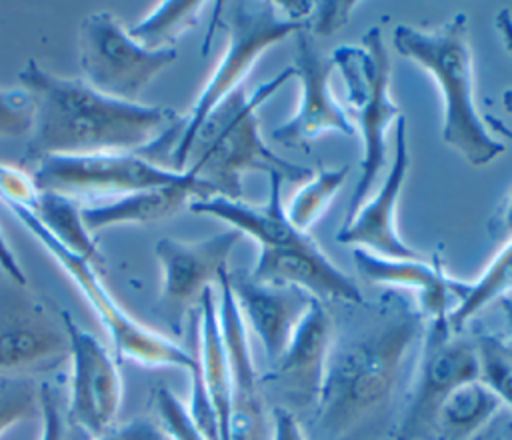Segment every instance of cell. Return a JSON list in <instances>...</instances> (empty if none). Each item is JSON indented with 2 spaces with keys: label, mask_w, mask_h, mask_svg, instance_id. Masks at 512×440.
Here are the masks:
<instances>
[{
  "label": "cell",
  "mask_w": 512,
  "mask_h": 440,
  "mask_svg": "<svg viewBox=\"0 0 512 440\" xmlns=\"http://www.w3.org/2000/svg\"><path fill=\"white\" fill-rule=\"evenodd\" d=\"M350 174V166H318L308 180L292 194L284 212L290 224L308 234V230L316 224V220L324 214L328 204L336 198L342 184Z\"/></svg>",
  "instance_id": "4316f807"
},
{
  "label": "cell",
  "mask_w": 512,
  "mask_h": 440,
  "mask_svg": "<svg viewBox=\"0 0 512 440\" xmlns=\"http://www.w3.org/2000/svg\"><path fill=\"white\" fill-rule=\"evenodd\" d=\"M352 258L358 276L368 284L410 290L416 300V308L426 322L448 316L454 306L450 276L438 260L384 258L364 248H354Z\"/></svg>",
  "instance_id": "ffe728a7"
},
{
  "label": "cell",
  "mask_w": 512,
  "mask_h": 440,
  "mask_svg": "<svg viewBox=\"0 0 512 440\" xmlns=\"http://www.w3.org/2000/svg\"><path fill=\"white\" fill-rule=\"evenodd\" d=\"M502 102H504V110H506V112L512 116V88L504 92V96H502ZM486 124L494 126L498 132L506 134V136L512 140V130H510L506 124H502L498 118H494V116H486Z\"/></svg>",
  "instance_id": "f35d334b"
},
{
  "label": "cell",
  "mask_w": 512,
  "mask_h": 440,
  "mask_svg": "<svg viewBox=\"0 0 512 440\" xmlns=\"http://www.w3.org/2000/svg\"><path fill=\"white\" fill-rule=\"evenodd\" d=\"M290 66L300 82V100L296 112L272 130V138L282 146L308 150L314 140L330 132L348 138L356 136L352 116L340 106L332 92L330 78L334 64L304 28L296 32Z\"/></svg>",
  "instance_id": "4fadbf2b"
},
{
  "label": "cell",
  "mask_w": 512,
  "mask_h": 440,
  "mask_svg": "<svg viewBox=\"0 0 512 440\" xmlns=\"http://www.w3.org/2000/svg\"><path fill=\"white\" fill-rule=\"evenodd\" d=\"M478 378L474 340L454 332L446 316L424 324L412 378L392 430L394 440H432L434 420L444 398L460 384Z\"/></svg>",
  "instance_id": "ba28073f"
},
{
  "label": "cell",
  "mask_w": 512,
  "mask_h": 440,
  "mask_svg": "<svg viewBox=\"0 0 512 440\" xmlns=\"http://www.w3.org/2000/svg\"><path fill=\"white\" fill-rule=\"evenodd\" d=\"M64 398L54 382H40L38 410H40V440H66V412Z\"/></svg>",
  "instance_id": "1f68e13d"
},
{
  "label": "cell",
  "mask_w": 512,
  "mask_h": 440,
  "mask_svg": "<svg viewBox=\"0 0 512 440\" xmlns=\"http://www.w3.org/2000/svg\"><path fill=\"white\" fill-rule=\"evenodd\" d=\"M270 194L266 204H250L240 200H232L226 196H210L204 200H192L188 204L190 212L212 216L216 220L226 222L230 228L238 230L242 236H250L258 242L260 248H276V246H292L302 244L310 236L298 232L290 220L286 218L282 200H280V184L282 178L278 174H268Z\"/></svg>",
  "instance_id": "44dd1931"
},
{
  "label": "cell",
  "mask_w": 512,
  "mask_h": 440,
  "mask_svg": "<svg viewBox=\"0 0 512 440\" xmlns=\"http://www.w3.org/2000/svg\"><path fill=\"white\" fill-rule=\"evenodd\" d=\"M270 440H308L296 414L286 406H274L270 410Z\"/></svg>",
  "instance_id": "e575fe53"
},
{
  "label": "cell",
  "mask_w": 512,
  "mask_h": 440,
  "mask_svg": "<svg viewBox=\"0 0 512 440\" xmlns=\"http://www.w3.org/2000/svg\"><path fill=\"white\" fill-rule=\"evenodd\" d=\"M206 2L200 0H166L158 2L148 16L128 28L130 36L148 50H168L192 30Z\"/></svg>",
  "instance_id": "484cf974"
},
{
  "label": "cell",
  "mask_w": 512,
  "mask_h": 440,
  "mask_svg": "<svg viewBox=\"0 0 512 440\" xmlns=\"http://www.w3.org/2000/svg\"><path fill=\"white\" fill-rule=\"evenodd\" d=\"M92 440H168L160 424L150 416H136L120 426L108 428Z\"/></svg>",
  "instance_id": "836d02e7"
},
{
  "label": "cell",
  "mask_w": 512,
  "mask_h": 440,
  "mask_svg": "<svg viewBox=\"0 0 512 440\" xmlns=\"http://www.w3.org/2000/svg\"><path fill=\"white\" fill-rule=\"evenodd\" d=\"M334 338V322L326 306L312 298L298 320L284 352L272 362V370L260 376L298 408H318L328 352Z\"/></svg>",
  "instance_id": "2e32d148"
},
{
  "label": "cell",
  "mask_w": 512,
  "mask_h": 440,
  "mask_svg": "<svg viewBox=\"0 0 512 440\" xmlns=\"http://www.w3.org/2000/svg\"><path fill=\"white\" fill-rule=\"evenodd\" d=\"M218 24L226 32V46L210 78L196 96L188 114L182 116V130L172 154V170L184 172L188 146L206 116L232 92L242 88L244 78L258 58L304 26L284 20L274 2H218Z\"/></svg>",
  "instance_id": "8992f818"
},
{
  "label": "cell",
  "mask_w": 512,
  "mask_h": 440,
  "mask_svg": "<svg viewBox=\"0 0 512 440\" xmlns=\"http://www.w3.org/2000/svg\"><path fill=\"white\" fill-rule=\"evenodd\" d=\"M488 232L494 240H510L512 238V192L504 200L502 208L494 214V218L488 224Z\"/></svg>",
  "instance_id": "74e56055"
},
{
  "label": "cell",
  "mask_w": 512,
  "mask_h": 440,
  "mask_svg": "<svg viewBox=\"0 0 512 440\" xmlns=\"http://www.w3.org/2000/svg\"><path fill=\"white\" fill-rule=\"evenodd\" d=\"M468 440H512V412L496 414L478 434Z\"/></svg>",
  "instance_id": "8d00e7d4"
},
{
  "label": "cell",
  "mask_w": 512,
  "mask_h": 440,
  "mask_svg": "<svg viewBox=\"0 0 512 440\" xmlns=\"http://www.w3.org/2000/svg\"><path fill=\"white\" fill-rule=\"evenodd\" d=\"M34 106L22 88H0V138L30 136Z\"/></svg>",
  "instance_id": "4dcf8cb0"
},
{
  "label": "cell",
  "mask_w": 512,
  "mask_h": 440,
  "mask_svg": "<svg viewBox=\"0 0 512 440\" xmlns=\"http://www.w3.org/2000/svg\"><path fill=\"white\" fill-rule=\"evenodd\" d=\"M250 276L264 284L294 286L324 302L364 304L356 280L340 270L312 240L292 246L260 248Z\"/></svg>",
  "instance_id": "ac0fdd59"
},
{
  "label": "cell",
  "mask_w": 512,
  "mask_h": 440,
  "mask_svg": "<svg viewBox=\"0 0 512 440\" xmlns=\"http://www.w3.org/2000/svg\"><path fill=\"white\" fill-rule=\"evenodd\" d=\"M0 286V374H48L70 360V338L64 310L52 300L24 290Z\"/></svg>",
  "instance_id": "30bf717a"
},
{
  "label": "cell",
  "mask_w": 512,
  "mask_h": 440,
  "mask_svg": "<svg viewBox=\"0 0 512 440\" xmlns=\"http://www.w3.org/2000/svg\"><path fill=\"white\" fill-rule=\"evenodd\" d=\"M6 208L18 218V222L34 236V240L58 262V266L70 276L76 288L82 292L86 302L98 314L104 330L114 348L116 360H132L148 368H180L192 372L198 366L196 354L184 350L172 338L140 324L124 310L118 300L108 292L100 280L92 262L66 250L54 240L34 212L22 204L4 200Z\"/></svg>",
  "instance_id": "52a82bcc"
},
{
  "label": "cell",
  "mask_w": 512,
  "mask_h": 440,
  "mask_svg": "<svg viewBox=\"0 0 512 440\" xmlns=\"http://www.w3.org/2000/svg\"><path fill=\"white\" fill-rule=\"evenodd\" d=\"M504 408L502 400L478 378L456 386L440 404L432 440H468Z\"/></svg>",
  "instance_id": "603a6c76"
},
{
  "label": "cell",
  "mask_w": 512,
  "mask_h": 440,
  "mask_svg": "<svg viewBox=\"0 0 512 440\" xmlns=\"http://www.w3.org/2000/svg\"><path fill=\"white\" fill-rule=\"evenodd\" d=\"M358 2L356 0H332V2H316L314 10L304 26V30L312 38H322L334 34L338 28H342L348 20L350 14L356 10Z\"/></svg>",
  "instance_id": "d6a6232c"
},
{
  "label": "cell",
  "mask_w": 512,
  "mask_h": 440,
  "mask_svg": "<svg viewBox=\"0 0 512 440\" xmlns=\"http://www.w3.org/2000/svg\"><path fill=\"white\" fill-rule=\"evenodd\" d=\"M226 278L244 324L258 336L266 358L276 362L312 296L294 286L258 282L242 270H228Z\"/></svg>",
  "instance_id": "d6986e66"
},
{
  "label": "cell",
  "mask_w": 512,
  "mask_h": 440,
  "mask_svg": "<svg viewBox=\"0 0 512 440\" xmlns=\"http://www.w3.org/2000/svg\"><path fill=\"white\" fill-rule=\"evenodd\" d=\"M34 106V124L22 164L48 156L138 154L180 122L164 106L122 102L90 88L82 78H62L36 60L18 74Z\"/></svg>",
  "instance_id": "7a4b0ae2"
},
{
  "label": "cell",
  "mask_w": 512,
  "mask_h": 440,
  "mask_svg": "<svg viewBox=\"0 0 512 440\" xmlns=\"http://www.w3.org/2000/svg\"><path fill=\"white\" fill-rule=\"evenodd\" d=\"M154 404L158 412V424L168 440H206L200 428L194 424L188 406L182 404L170 388L158 386L154 390Z\"/></svg>",
  "instance_id": "f546056e"
},
{
  "label": "cell",
  "mask_w": 512,
  "mask_h": 440,
  "mask_svg": "<svg viewBox=\"0 0 512 440\" xmlns=\"http://www.w3.org/2000/svg\"><path fill=\"white\" fill-rule=\"evenodd\" d=\"M210 196H214V192L186 172V176L176 184L132 192L100 206L82 208L80 214L88 232L94 234L120 224H148L166 220L192 200H204Z\"/></svg>",
  "instance_id": "7402d4cb"
},
{
  "label": "cell",
  "mask_w": 512,
  "mask_h": 440,
  "mask_svg": "<svg viewBox=\"0 0 512 440\" xmlns=\"http://www.w3.org/2000/svg\"><path fill=\"white\" fill-rule=\"evenodd\" d=\"M474 344L478 352V380L512 412V338L478 334Z\"/></svg>",
  "instance_id": "83f0119b"
},
{
  "label": "cell",
  "mask_w": 512,
  "mask_h": 440,
  "mask_svg": "<svg viewBox=\"0 0 512 440\" xmlns=\"http://www.w3.org/2000/svg\"><path fill=\"white\" fill-rule=\"evenodd\" d=\"M500 302H502V306H504L506 318H508V322H510V328H512V300H510V298H506V300H500ZM510 338H512V334H510Z\"/></svg>",
  "instance_id": "60d3db41"
},
{
  "label": "cell",
  "mask_w": 512,
  "mask_h": 440,
  "mask_svg": "<svg viewBox=\"0 0 512 440\" xmlns=\"http://www.w3.org/2000/svg\"><path fill=\"white\" fill-rule=\"evenodd\" d=\"M454 294V306L448 312V324L454 332H462L468 320H472L484 306L494 300H506L512 294V238L496 252L484 272L472 280L450 278Z\"/></svg>",
  "instance_id": "cb8c5ba5"
},
{
  "label": "cell",
  "mask_w": 512,
  "mask_h": 440,
  "mask_svg": "<svg viewBox=\"0 0 512 440\" xmlns=\"http://www.w3.org/2000/svg\"><path fill=\"white\" fill-rule=\"evenodd\" d=\"M30 210L46 228V232L66 250L86 258L96 266L104 264L96 240L84 226L80 208L74 204V200L52 192H40Z\"/></svg>",
  "instance_id": "d4e9b609"
},
{
  "label": "cell",
  "mask_w": 512,
  "mask_h": 440,
  "mask_svg": "<svg viewBox=\"0 0 512 440\" xmlns=\"http://www.w3.org/2000/svg\"><path fill=\"white\" fill-rule=\"evenodd\" d=\"M38 408V390L28 376L0 378V438L32 416Z\"/></svg>",
  "instance_id": "f1b7e54d"
},
{
  "label": "cell",
  "mask_w": 512,
  "mask_h": 440,
  "mask_svg": "<svg viewBox=\"0 0 512 440\" xmlns=\"http://www.w3.org/2000/svg\"><path fill=\"white\" fill-rule=\"evenodd\" d=\"M242 240L234 228L202 240L160 238L154 254L162 268L160 312L172 332L180 334L184 318L198 308L202 294L228 272V258Z\"/></svg>",
  "instance_id": "7c38bea8"
},
{
  "label": "cell",
  "mask_w": 512,
  "mask_h": 440,
  "mask_svg": "<svg viewBox=\"0 0 512 440\" xmlns=\"http://www.w3.org/2000/svg\"><path fill=\"white\" fill-rule=\"evenodd\" d=\"M0 270L6 274V278H10V282H14L18 286H26L28 284L26 274H24L16 254L12 252L10 244L6 242L2 230H0Z\"/></svg>",
  "instance_id": "d590c367"
},
{
  "label": "cell",
  "mask_w": 512,
  "mask_h": 440,
  "mask_svg": "<svg viewBox=\"0 0 512 440\" xmlns=\"http://www.w3.org/2000/svg\"><path fill=\"white\" fill-rule=\"evenodd\" d=\"M392 44L400 56L418 64L436 82L442 94V142L476 168L502 156L506 146L490 134L474 100L468 16L458 12L430 30L398 24Z\"/></svg>",
  "instance_id": "277c9868"
},
{
  "label": "cell",
  "mask_w": 512,
  "mask_h": 440,
  "mask_svg": "<svg viewBox=\"0 0 512 440\" xmlns=\"http://www.w3.org/2000/svg\"><path fill=\"white\" fill-rule=\"evenodd\" d=\"M498 26H500V30H502V34L504 36H508L506 38V48L512 52V18H510V12H500V22H498Z\"/></svg>",
  "instance_id": "ab89813d"
},
{
  "label": "cell",
  "mask_w": 512,
  "mask_h": 440,
  "mask_svg": "<svg viewBox=\"0 0 512 440\" xmlns=\"http://www.w3.org/2000/svg\"><path fill=\"white\" fill-rule=\"evenodd\" d=\"M186 172L160 168L138 154L48 156L34 168L38 192H52L70 200L86 196H126L140 190L176 184Z\"/></svg>",
  "instance_id": "8fae6325"
},
{
  "label": "cell",
  "mask_w": 512,
  "mask_h": 440,
  "mask_svg": "<svg viewBox=\"0 0 512 440\" xmlns=\"http://www.w3.org/2000/svg\"><path fill=\"white\" fill-rule=\"evenodd\" d=\"M410 154L406 140V118L400 116L394 124V160L386 172L382 186L366 200L356 214L342 222L336 240L354 248H364L384 258H424L418 250L408 246L396 224L400 194L408 176Z\"/></svg>",
  "instance_id": "e0dca14e"
},
{
  "label": "cell",
  "mask_w": 512,
  "mask_h": 440,
  "mask_svg": "<svg viewBox=\"0 0 512 440\" xmlns=\"http://www.w3.org/2000/svg\"><path fill=\"white\" fill-rule=\"evenodd\" d=\"M426 320L416 306L388 296L366 326L332 338L316 408L324 440H380L416 358Z\"/></svg>",
  "instance_id": "6da1fadb"
},
{
  "label": "cell",
  "mask_w": 512,
  "mask_h": 440,
  "mask_svg": "<svg viewBox=\"0 0 512 440\" xmlns=\"http://www.w3.org/2000/svg\"><path fill=\"white\" fill-rule=\"evenodd\" d=\"M78 60L90 88L114 100L138 102L144 88L176 60V50H148L116 16L94 12L80 22Z\"/></svg>",
  "instance_id": "9c48e42d"
},
{
  "label": "cell",
  "mask_w": 512,
  "mask_h": 440,
  "mask_svg": "<svg viewBox=\"0 0 512 440\" xmlns=\"http://www.w3.org/2000/svg\"><path fill=\"white\" fill-rule=\"evenodd\" d=\"M290 78L292 66L282 68L248 96L244 86L222 100L196 130L184 172L204 182L214 196L242 198V176L250 172L278 174L282 182H304L312 170L274 154L260 134L258 108Z\"/></svg>",
  "instance_id": "3957f363"
},
{
  "label": "cell",
  "mask_w": 512,
  "mask_h": 440,
  "mask_svg": "<svg viewBox=\"0 0 512 440\" xmlns=\"http://www.w3.org/2000/svg\"><path fill=\"white\" fill-rule=\"evenodd\" d=\"M228 272L218 280V318L230 366V440H270V420L266 418L264 384L256 372L246 324L228 286Z\"/></svg>",
  "instance_id": "9a60e30c"
},
{
  "label": "cell",
  "mask_w": 512,
  "mask_h": 440,
  "mask_svg": "<svg viewBox=\"0 0 512 440\" xmlns=\"http://www.w3.org/2000/svg\"><path fill=\"white\" fill-rule=\"evenodd\" d=\"M330 60L342 76L352 122L362 142L360 176L344 218V222H348L368 200L386 164V134L392 122L396 124L402 114L390 94L392 64L380 26L368 28L360 44L336 46Z\"/></svg>",
  "instance_id": "5b68a950"
},
{
  "label": "cell",
  "mask_w": 512,
  "mask_h": 440,
  "mask_svg": "<svg viewBox=\"0 0 512 440\" xmlns=\"http://www.w3.org/2000/svg\"><path fill=\"white\" fill-rule=\"evenodd\" d=\"M70 338V394L66 422L96 438L114 426L122 404V376L114 354L64 310Z\"/></svg>",
  "instance_id": "5bb4252c"
}]
</instances>
